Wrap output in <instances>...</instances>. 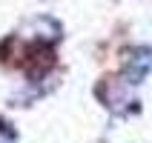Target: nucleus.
<instances>
[{"instance_id": "1", "label": "nucleus", "mask_w": 152, "mask_h": 143, "mask_svg": "<svg viewBox=\"0 0 152 143\" xmlns=\"http://www.w3.org/2000/svg\"><path fill=\"white\" fill-rule=\"evenodd\" d=\"M149 66H152V49L138 46V49L129 52L126 72H129V80H132V83H141V80L146 77V72H149Z\"/></svg>"}]
</instances>
